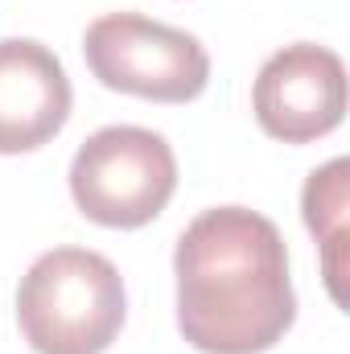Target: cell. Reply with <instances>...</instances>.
I'll return each instance as SVG.
<instances>
[{"mask_svg": "<svg viewBox=\"0 0 350 354\" xmlns=\"http://www.w3.org/2000/svg\"><path fill=\"white\" fill-rule=\"evenodd\" d=\"M177 330L202 354H264L297 322L288 248L248 206L202 210L177 239Z\"/></svg>", "mask_w": 350, "mask_h": 354, "instance_id": "1", "label": "cell"}, {"mask_svg": "<svg viewBox=\"0 0 350 354\" xmlns=\"http://www.w3.org/2000/svg\"><path fill=\"white\" fill-rule=\"evenodd\" d=\"M174 189L177 157L169 140L153 128H99L71 161V198L99 227L136 231L169 206Z\"/></svg>", "mask_w": 350, "mask_h": 354, "instance_id": "3", "label": "cell"}, {"mask_svg": "<svg viewBox=\"0 0 350 354\" xmlns=\"http://www.w3.org/2000/svg\"><path fill=\"white\" fill-rule=\"evenodd\" d=\"M252 111L268 136L309 145L330 136L347 115V66L334 50L297 41L276 50L256 75Z\"/></svg>", "mask_w": 350, "mask_h": 354, "instance_id": "5", "label": "cell"}, {"mask_svg": "<svg viewBox=\"0 0 350 354\" xmlns=\"http://www.w3.org/2000/svg\"><path fill=\"white\" fill-rule=\"evenodd\" d=\"M120 268L87 248L37 256L17 288V326L37 354H103L124 330Z\"/></svg>", "mask_w": 350, "mask_h": 354, "instance_id": "2", "label": "cell"}, {"mask_svg": "<svg viewBox=\"0 0 350 354\" xmlns=\"http://www.w3.org/2000/svg\"><path fill=\"white\" fill-rule=\"evenodd\" d=\"M75 91L58 54L33 37L0 41V153H33L71 120Z\"/></svg>", "mask_w": 350, "mask_h": 354, "instance_id": "6", "label": "cell"}, {"mask_svg": "<svg viewBox=\"0 0 350 354\" xmlns=\"http://www.w3.org/2000/svg\"><path fill=\"white\" fill-rule=\"evenodd\" d=\"M91 75L107 91L153 103H190L210 83L206 46L174 25L140 12H103L83 33Z\"/></svg>", "mask_w": 350, "mask_h": 354, "instance_id": "4", "label": "cell"}, {"mask_svg": "<svg viewBox=\"0 0 350 354\" xmlns=\"http://www.w3.org/2000/svg\"><path fill=\"white\" fill-rule=\"evenodd\" d=\"M350 165L347 157H334L330 165L313 169L305 189H301V214L305 227L313 231V239L322 243V268H326V284L330 297L342 305V248H347V210H350Z\"/></svg>", "mask_w": 350, "mask_h": 354, "instance_id": "7", "label": "cell"}]
</instances>
